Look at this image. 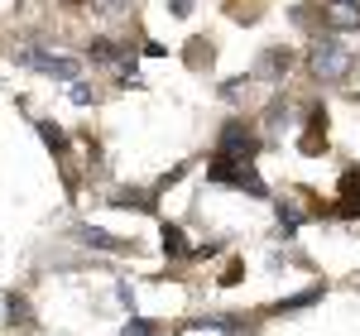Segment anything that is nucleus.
<instances>
[{
	"label": "nucleus",
	"instance_id": "ddd939ff",
	"mask_svg": "<svg viewBox=\"0 0 360 336\" xmlns=\"http://www.w3.org/2000/svg\"><path fill=\"white\" fill-rule=\"evenodd\" d=\"M86 58H91V63H125V49L111 44V39H96V44L86 49Z\"/></svg>",
	"mask_w": 360,
	"mask_h": 336
},
{
	"label": "nucleus",
	"instance_id": "f257e3e1",
	"mask_svg": "<svg viewBox=\"0 0 360 336\" xmlns=\"http://www.w3.org/2000/svg\"><path fill=\"white\" fill-rule=\"evenodd\" d=\"M351 67H356V53H351L341 39H317V44L307 49V72H312L317 82H346Z\"/></svg>",
	"mask_w": 360,
	"mask_h": 336
},
{
	"label": "nucleus",
	"instance_id": "0eeeda50",
	"mask_svg": "<svg viewBox=\"0 0 360 336\" xmlns=\"http://www.w3.org/2000/svg\"><path fill=\"white\" fill-rule=\"evenodd\" d=\"M236 178H240V164L226 159V154H217V159L207 164V183H217V188H236Z\"/></svg>",
	"mask_w": 360,
	"mask_h": 336
},
{
	"label": "nucleus",
	"instance_id": "423d86ee",
	"mask_svg": "<svg viewBox=\"0 0 360 336\" xmlns=\"http://www.w3.org/2000/svg\"><path fill=\"white\" fill-rule=\"evenodd\" d=\"M159 240H164V250L173 254V259H193V245H188V235H183V226L164 221V226H159Z\"/></svg>",
	"mask_w": 360,
	"mask_h": 336
},
{
	"label": "nucleus",
	"instance_id": "aec40b11",
	"mask_svg": "<svg viewBox=\"0 0 360 336\" xmlns=\"http://www.w3.org/2000/svg\"><path fill=\"white\" fill-rule=\"evenodd\" d=\"M193 5H197V0H168V10H173L178 20H188V15H193Z\"/></svg>",
	"mask_w": 360,
	"mask_h": 336
},
{
	"label": "nucleus",
	"instance_id": "9b49d317",
	"mask_svg": "<svg viewBox=\"0 0 360 336\" xmlns=\"http://www.w3.org/2000/svg\"><path fill=\"white\" fill-rule=\"evenodd\" d=\"M288 67H293L288 49H269V53L259 58V77H288Z\"/></svg>",
	"mask_w": 360,
	"mask_h": 336
},
{
	"label": "nucleus",
	"instance_id": "6e6552de",
	"mask_svg": "<svg viewBox=\"0 0 360 336\" xmlns=\"http://www.w3.org/2000/svg\"><path fill=\"white\" fill-rule=\"evenodd\" d=\"M77 240L82 245H96V250H125V240L111 235V231H101V226H77Z\"/></svg>",
	"mask_w": 360,
	"mask_h": 336
},
{
	"label": "nucleus",
	"instance_id": "20e7f679",
	"mask_svg": "<svg viewBox=\"0 0 360 336\" xmlns=\"http://www.w3.org/2000/svg\"><path fill=\"white\" fill-rule=\"evenodd\" d=\"M322 20L336 34H351V29H360V0H327L322 5Z\"/></svg>",
	"mask_w": 360,
	"mask_h": 336
},
{
	"label": "nucleus",
	"instance_id": "6ab92c4d",
	"mask_svg": "<svg viewBox=\"0 0 360 336\" xmlns=\"http://www.w3.org/2000/svg\"><path fill=\"white\" fill-rule=\"evenodd\" d=\"M240 274H245V264H226V269H221V288H236Z\"/></svg>",
	"mask_w": 360,
	"mask_h": 336
},
{
	"label": "nucleus",
	"instance_id": "4468645a",
	"mask_svg": "<svg viewBox=\"0 0 360 336\" xmlns=\"http://www.w3.org/2000/svg\"><path fill=\"white\" fill-rule=\"evenodd\" d=\"M236 188H240V193H250V197H269V183H264V178H259V173H255L250 164H240V178H236Z\"/></svg>",
	"mask_w": 360,
	"mask_h": 336
},
{
	"label": "nucleus",
	"instance_id": "2eb2a0df",
	"mask_svg": "<svg viewBox=\"0 0 360 336\" xmlns=\"http://www.w3.org/2000/svg\"><path fill=\"white\" fill-rule=\"evenodd\" d=\"M264 120H269V130H278L283 120H293V106H288L283 96H274V101H269V115H264Z\"/></svg>",
	"mask_w": 360,
	"mask_h": 336
},
{
	"label": "nucleus",
	"instance_id": "dca6fc26",
	"mask_svg": "<svg viewBox=\"0 0 360 336\" xmlns=\"http://www.w3.org/2000/svg\"><path fill=\"white\" fill-rule=\"evenodd\" d=\"M120 336H159V322H149V317H130Z\"/></svg>",
	"mask_w": 360,
	"mask_h": 336
},
{
	"label": "nucleus",
	"instance_id": "1a4fd4ad",
	"mask_svg": "<svg viewBox=\"0 0 360 336\" xmlns=\"http://www.w3.org/2000/svg\"><path fill=\"white\" fill-rule=\"evenodd\" d=\"M154 202H159V193H139V188H120V193H111V207H135V212H154Z\"/></svg>",
	"mask_w": 360,
	"mask_h": 336
},
{
	"label": "nucleus",
	"instance_id": "f3484780",
	"mask_svg": "<svg viewBox=\"0 0 360 336\" xmlns=\"http://www.w3.org/2000/svg\"><path fill=\"white\" fill-rule=\"evenodd\" d=\"M68 91H72V101H77V106H96V91H91L82 77H77V82H68Z\"/></svg>",
	"mask_w": 360,
	"mask_h": 336
},
{
	"label": "nucleus",
	"instance_id": "7ed1b4c3",
	"mask_svg": "<svg viewBox=\"0 0 360 336\" xmlns=\"http://www.w3.org/2000/svg\"><path fill=\"white\" fill-rule=\"evenodd\" d=\"M217 154L236 159V164H250V159L259 154V140H255V130H250L245 120H226V125H221V140H217Z\"/></svg>",
	"mask_w": 360,
	"mask_h": 336
},
{
	"label": "nucleus",
	"instance_id": "4be33fe9",
	"mask_svg": "<svg viewBox=\"0 0 360 336\" xmlns=\"http://www.w3.org/2000/svg\"><path fill=\"white\" fill-rule=\"evenodd\" d=\"M346 178H351V183H360V164H356V168H346Z\"/></svg>",
	"mask_w": 360,
	"mask_h": 336
},
{
	"label": "nucleus",
	"instance_id": "9d476101",
	"mask_svg": "<svg viewBox=\"0 0 360 336\" xmlns=\"http://www.w3.org/2000/svg\"><path fill=\"white\" fill-rule=\"evenodd\" d=\"M322 298H327V283H312V288H303V293H293V298L274 303V312H298V308H312V303H322Z\"/></svg>",
	"mask_w": 360,
	"mask_h": 336
},
{
	"label": "nucleus",
	"instance_id": "a211bd4d",
	"mask_svg": "<svg viewBox=\"0 0 360 336\" xmlns=\"http://www.w3.org/2000/svg\"><path fill=\"white\" fill-rule=\"evenodd\" d=\"M293 231H298V212L278 202V235H293Z\"/></svg>",
	"mask_w": 360,
	"mask_h": 336
},
{
	"label": "nucleus",
	"instance_id": "f03ea898",
	"mask_svg": "<svg viewBox=\"0 0 360 336\" xmlns=\"http://www.w3.org/2000/svg\"><path fill=\"white\" fill-rule=\"evenodd\" d=\"M20 63H25L29 72H44V77H58V82H77L82 77V63L68 53H44V49H25L20 53Z\"/></svg>",
	"mask_w": 360,
	"mask_h": 336
},
{
	"label": "nucleus",
	"instance_id": "39448f33",
	"mask_svg": "<svg viewBox=\"0 0 360 336\" xmlns=\"http://www.w3.org/2000/svg\"><path fill=\"white\" fill-rule=\"evenodd\" d=\"M298 154H307V159L327 154V111H307V130L298 140Z\"/></svg>",
	"mask_w": 360,
	"mask_h": 336
},
{
	"label": "nucleus",
	"instance_id": "f8f14e48",
	"mask_svg": "<svg viewBox=\"0 0 360 336\" xmlns=\"http://www.w3.org/2000/svg\"><path fill=\"white\" fill-rule=\"evenodd\" d=\"M39 140L49 144V154H53V159H68V130H63V125L39 120Z\"/></svg>",
	"mask_w": 360,
	"mask_h": 336
},
{
	"label": "nucleus",
	"instance_id": "412c9836",
	"mask_svg": "<svg viewBox=\"0 0 360 336\" xmlns=\"http://www.w3.org/2000/svg\"><path fill=\"white\" fill-rule=\"evenodd\" d=\"M115 298H120L125 308H135V288H130V283H115Z\"/></svg>",
	"mask_w": 360,
	"mask_h": 336
}]
</instances>
